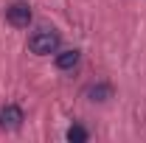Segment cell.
<instances>
[{"instance_id": "6da1fadb", "label": "cell", "mask_w": 146, "mask_h": 143, "mask_svg": "<svg viewBox=\"0 0 146 143\" xmlns=\"http://www.w3.org/2000/svg\"><path fill=\"white\" fill-rule=\"evenodd\" d=\"M28 48H31V54H36V56L56 54V48H59V34H56L54 28H39V31L31 34Z\"/></svg>"}, {"instance_id": "7a4b0ae2", "label": "cell", "mask_w": 146, "mask_h": 143, "mask_svg": "<svg viewBox=\"0 0 146 143\" xmlns=\"http://www.w3.org/2000/svg\"><path fill=\"white\" fill-rule=\"evenodd\" d=\"M6 20L14 28H28V23H31V6L28 3H11L6 9Z\"/></svg>"}, {"instance_id": "3957f363", "label": "cell", "mask_w": 146, "mask_h": 143, "mask_svg": "<svg viewBox=\"0 0 146 143\" xmlns=\"http://www.w3.org/2000/svg\"><path fill=\"white\" fill-rule=\"evenodd\" d=\"M0 126H3V129H20V126H23V109H20L17 104L0 107Z\"/></svg>"}, {"instance_id": "277c9868", "label": "cell", "mask_w": 146, "mask_h": 143, "mask_svg": "<svg viewBox=\"0 0 146 143\" xmlns=\"http://www.w3.org/2000/svg\"><path fill=\"white\" fill-rule=\"evenodd\" d=\"M79 59H82L79 51H62V54H56V68L59 70H73L79 65Z\"/></svg>"}, {"instance_id": "5b68a950", "label": "cell", "mask_w": 146, "mask_h": 143, "mask_svg": "<svg viewBox=\"0 0 146 143\" xmlns=\"http://www.w3.org/2000/svg\"><path fill=\"white\" fill-rule=\"evenodd\" d=\"M84 95L90 101H107L110 95H112V87L110 84H90V87L84 90Z\"/></svg>"}, {"instance_id": "8992f818", "label": "cell", "mask_w": 146, "mask_h": 143, "mask_svg": "<svg viewBox=\"0 0 146 143\" xmlns=\"http://www.w3.org/2000/svg\"><path fill=\"white\" fill-rule=\"evenodd\" d=\"M68 140H73V143H84V140H87V129H84V126H79V124H73L70 129H68Z\"/></svg>"}]
</instances>
